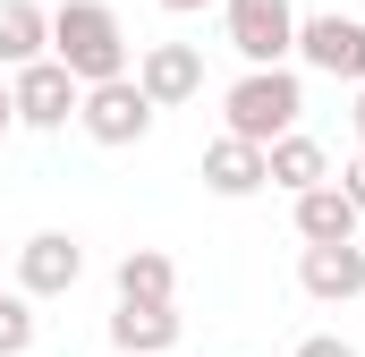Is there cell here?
Segmentation results:
<instances>
[{"label":"cell","mask_w":365,"mask_h":357,"mask_svg":"<svg viewBox=\"0 0 365 357\" xmlns=\"http://www.w3.org/2000/svg\"><path fill=\"white\" fill-rule=\"evenodd\" d=\"M51 60L77 77V86H102V77H128V26L110 0H60L51 9Z\"/></svg>","instance_id":"1"},{"label":"cell","mask_w":365,"mask_h":357,"mask_svg":"<svg viewBox=\"0 0 365 357\" xmlns=\"http://www.w3.org/2000/svg\"><path fill=\"white\" fill-rule=\"evenodd\" d=\"M297 111H306V86H297V69L280 60V69H247L238 86L221 94V119H230V136H247V145H272L297 128Z\"/></svg>","instance_id":"2"},{"label":"cell","mask_w":365,"mask_h":357,"mask_svg":"<svg viewBox=\"0 0 365 357\" xmlns=\"http://www.w3.org/2000/svg\"><path fill=\"white\" fill-rule=\"evenodd\" d=\"M77 128H86L93 145H110V154H119V145H145V136H153V94L136 86V69L77 94Z\"/></svg>","instance_id":"3"},{"label":"cell","mask_w":365,"mask_h":357,"mask_svg":"<svg viewBox=\"0 0 365 357\" xmlns=\"http://www.w3.org/2000/svg\"><path fill=\"white\" fill-rule=\"evenodd\" d=\"M221 26L247 69H280L297 51V0H221Z\"/></svg>","instance_id":"4"},{"label":"cell","mask_w":365,"mask_h":357,"mask_svg":"<svg viewBox=\"0 0 365 357\" xmlns=\"http://www.w3.org/2000/svg\"><path fill=\"white\" fill-rule=\"evenodd\" d=\"M77 94H86V86H77V77H68L51 51H43V60H26V69H9L17 128H43V136H51V128H68V119H77Z\"/></svg>","instance_id":"5"},{"label":"cell","mask_w":365,"mask_h":357,"mask_svg":"<svg viewBox=\"0 0 365 357\" xmlns=\"http://www.w3.org/2000/svg\"><path fill=\"white\" fill-rule=\"evenodd\" d=\"M297 60L314 77H340V86H365V26L323 9V17H297Z\"/></svg>","instance_id":"6"},{"label":"cell","mask_w":365,"mask_h":357,"mask_svg":"<svg viewBox=\"0 0 365 357\" xmlns=\"http://www.w3.org/2000/svg\"><path fill=\"white\" fill-rule=\"evenodd\" d=\"M86 281V247L68 238V230H34L26 247H17V289L43 306V298H68Z\"/></svg>","instance_id":"7"},{"label":"cell","mask_w":365,"mask_h":357,"mask_svg":"<svg viewBox=\"0 0 365 357\" xmlns=\"http://www.w3.org/2000/svg\"><path fill=\"white\" fill-rule=\"evenodd\" d=\"M136 86L153 94V111H179L204 94V51L195 43H145L136 51Z\"/></svg>","instance_id":"8"},{"label":"cell","mask_w":365,"mask_h":357,"mask_svg":"<svg viewBox=\"0 0 365 357\" xmlns=\"http://www.w3.org/2000/svg\"><path fill=\"white\" fill-rule=\"evenodd\" d=\"M110 349L119 357H170L179 349V306L170 298H119L110 306Z\"/></svg>","instance_id":"9"},{"label":"cell","mask_w":365,"mask_h":357,"mask_svg":"<svg viewBox=\"0 0 365 357\" xmlns=\"http://www.w3.org/2000/svg\"><path fill=\"white\" fill-rule=\"evenodd\" d=\"M297 289L323 298V306L357 298V289H365V247H357V238H314V247L297 256Z\"/></svg>","instance_id":"10"},{"label":"cell","mask_w":365,"mask_h":357,"mask_svg":"<svg viewBox=\"0 0 365 357\" xmlns=\"http://www.w3.org/2000/svg\"><path fill=\"white\" fill-rule=\"evenodd\" d=\"M204 187H212V196H230V204H238V196H255V187H272V178H264V145H247V136H230V128H221V136L204 145Z\"/></svg>","instance_id":"11"},{"label":"cell","mask_w":365,"mask_h":357,"mask_svg":"<svg viewBox=\"0 0 365 357\" xmlns=\"http://www.w3.org/2000/svg\"><path fill=\"white\" fill-rule=\"evenodd\" d=\"M357 204H349V187L340 178H323V187H297V238L314 247V238H357Z\"/></svg>","instance_id":"12"},{"label":"cell","mask_w":365,"mask_h":357,"mask_svg":"<svg viewBox=\"0 0 365 357\" xmlns=\"http://www.w3.org/2000/svg\"><path fill=\"white\" fill-rule=\"evenodd\" d=\"M264 178L289 187V196H297V187H323V178H331V154H323L314 136H297V128H289V136L264 145Z\"/></svg>","instance_id":"13"},{"label":"cell","mask_w":365,"mask_h":357,"mask_svg":"<svg viewBox=\"0 0 365 357\" xmlns=\"http://www.w3.org/2000/svg\"><path fill=\"white\" fill-rule=\"evenodd\" d=\"M51 51V9L34 0H0V69H26Z\"/></svg>","instance_id":"14"},{"label":"cell","mask_w":365,"mask_h":357,"mask_svg":"<svg viewBox=\"0 0 365 357\" xmlns=\"http://www.w3.org/2000/svg\"><path fill=\"white\" fill-rule=\"evenodd\" d=\"M110 281H119V298H179V264L162 247H128Z\"/></svg>","instance_id":"15"},{"label":"cell","mask_w":365,"mask_h":357,"mask_svg":"<svg viewBox=\"0 0 365 357\" xmlns=\"http://www.w3.org/2000/svg\"><path fill=\"white\" fill-rule=\"evenodd\" d=\"M34 332H43L34 298H26V289H0V357H26V349H34Z\"/></svg>","instance_id":"16"},{"label":"cell","mask_w":365,"mask_h":357,"mask_svg":"<svg viewBox=\"0 0 365 357\" xmlns=\"http://www.w3.org/2000/svg\"><path fill=\"white\" fill-rule=\"evenodd\" d=\"M297 357H357L340 332H314V341H297Z\"/></svg>","instance_id":"17"},{"label":"cell","mask_w":365,"mask_h":357,"mask_svg":"<svg viewBox=\"0 0 365 357\" xmlns=\"http://www.w3.org/2000/svg\"><path fill=\"white\" fill-rule=\"evenodd\" d=\"M340 187H349V204H357V213H365V154H357V162H349V171H340Z\"/></svg>","instance_id":"18"},{"label":"cell","mask_w":365,"mask_h":357,"mask_svg":"<svg viewBox=\"0 0 365 357\" xmlns=\"http://www.w3.org/2000/svg\"><path fill=\"white\" fill-rule=\"evenodd\" d=\"M170 17H195V9H221V0H162Z\"/></svg>","instance_id":"19"},{"label":"cell","mask_w":365,"mask_h":357,"mask_svg":"<svg viewBox=\"0 0 365 357\" xmlns=\"http://www.w3.org/2000/svg\"><path fill=\"white\" fill-rule=\"evenodd\" d=\"M9 128H17V102H9V86H0V136H9Z\"/></svg>","instance_id":"20"},{"label":"cell","mask_w":365,"mask_h":357,"mask_svg":"<svg viewBox=\"0 0 365 357\" xmlns=\"http://www.w3.org/2000/svg\"><path fill=\"white\" fill-rule=\"evenodd\" d=\"M349 119H357V145H365V86H357V102H349Z\"/></svg>","instance_id":"21"},{"label":"cell","mask_w":365,"mask_h":357,"mask_svg":"<svg viewBox=\"0 0 365 357\" xmlns=\"http://www.w3.org/2000/svg\"><path fill=\"white\" fill-rule=\"evenodd\" d=\"M357 306H365V289H357Z\"/></svg>","instance_id":"22"}]
</instances>
